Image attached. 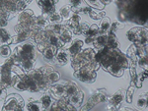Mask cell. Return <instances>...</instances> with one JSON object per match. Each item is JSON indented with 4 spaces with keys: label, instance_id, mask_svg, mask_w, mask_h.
<instances>
[{
    "label": "cell",
    "instance_id": "26",
    "mask_svg": "<svg viewBox=\"0 0 148 111\" xmlns=\"http://www.w3.org/2000/svg\"><path fill=\"white\" fill-rule=\"evenodd\" d=\"M27 110H44L42 109V103L40 100H36L34 98H30L29 99L28 104L25 106Z\"/></svg>",
    "mask_w": 148,
    "mask_h": 111
},
{
    "label": "cell",
    "instance_id": "18",
    "mask_svg": "<svg viewBox=\"0 0 148 111\" xmlns=\"http://www.w3.org/2000/svg\"><path fill=\"white\" fill-rule=\"evenodd\" d=\"M13 43V37L4 28H0V46Z\"/></svg>",
    "mask_w": 148,
    "mask_h": 111
},
{
    "label": "cell",
    "instance_id": "22",
    "mask_svg": "<svg viewBox=\"0 0 148 111\" xmlns=\"http://www.w3.org/2000/svg\"><path fill=\"white\" fill-rule=\"evenodd\" d=\"M35 24L38 29H45V28H47L49 25V22L46 16H44L42 14V15L36 16L35 17Z\"/></svg>",
    "mask_w": 148,
    "mask_h": 111
},
{
    "label": "cell",
    "instance_id": "47",
    "mask_svg": "<svg viewBox=\"0 0 148 111\" xmlns=\"http://www.w3.org/2000/svg\"><path fill=\"white\" fill-rule=\"evenodd\" d=\"M8 24V20L4 17H0V28H4Z\"/></svg>",
    "mask_w": 148,
    "mask_h": 111
},
{
    "label": "cell",
    "instance_id": "39",
    "mask_svg": "<svg viewBox=\"0 0 148 111\" xmlns=\"http://www.w3.org/2000/svg\"><path fill=\"white\" fill-rule=\"evenodd\" d=\"M125 28V25L121 22H114L110 27V30L108 32H113V34H116V30L119 29H123Z\"/></svg>",
    "mask_w": 148,
    "mask_h": 111
},
{
    "label": "cell",
    "instance_id": "49",
    "mask_svg": "<svg viewBox=\"0 0 148 111\" xmlns=\"http://www.w3.org/2000/svg\"><path fill=\"white\" fill-rule=\"evenodd\" d=\"M121 110H133V109L130 107H123V108H121Z\"/></svg>",
    "mask_w": 148,
    "mask_h": 111
},
{
    "label": "cell",
    "instance_id": "16",
    "mask_svg": "<svg viewBox=\"0 0 148 111\" xmlns=\"http://www.w3.org/2000/svg\"><path fill=\"white\" fill-rule=\"evenodd\" d=\"M83 44H84V42H83L82 41H80V39H75V41H72L71 45L67 48V51L69 53L70 58L73 57V56H75L76 54L79 53L80 51L82 50Z\"/></svg>",
    "mask_w": 148,
    "mask_h": 111
},
{
    "label": "cell",
    "instance_id": "27",
    "mask_svg": "<svg viewBox=\"0 0 148 111\" xmlns=\"http://www.w3.org/2000/svg\"><path fill=\"white\" fill-rule=\"evenodd\" d=\"M89 26H90V23L88 22H82V23H79V25L75 28V30L72 32L73 35H85V32H87V30L89 29Z\"/></svg>",
    "mask_w": 148,
    "mask_h": 111
},
{
    "label": "cell",
    "instance_id": "45",
    "mask_svg": "<svg viewBox=\"0 0 148 111\" xmlns=\"http://www.w3.org/2000/svg\"><path fill=\"white\" fill-rule=\"evenodd\" d=\"M7 89H8L0 86V100L6 99V97H7Z\"/></svg>",
    "mask_w": 148,
    "mask_h": 111
},
{
    "label": "cell",
    "instance_id": "33",
    "mask_svg": "<svg viewBox=\"0 0 148 111\" xmlns=\"http://www.w3.org/2000/svg\"><path fill=\"white\" fill-rule=\"evenodd\" d=\"M47 20H49V24H58L62 22V18H61L59 12L54 11L53 13L51 14V15L47 17Z\"/></svg>",
    "mask_w": 148,
    "mask_h": 111
},
{
    "label": "cell",
    "instance_id": "30",
    "mask_svg": "<svg viewBox=\"0 0 148 111\" xmlns=\"http://www.w3.org/2000/svg\"><path fill=\"white\" fill-rule=\"evenodd\" d=\"M71 10L73 13H81V9L85 6L83 0H70Z\"/></svg>",
    "mask_w": 148,
    "mask_h": 111
},
{
    "label": "cell",
    "instance_id": "48",
    "mask_svg": "<svg viewBox=\"0 0 148 111\" xmlns=\"http://www.w3.org/2000/svg\"><path fill=\"white\" fill-rule=\"evenodd\" d=\"M93 41H94V39H91V37H86V39H85V42L87 44H92Z\"/></svg>",
    "mask_w": 148,
    "mask_h": 111
},
{
    "label": "cell",
    "instance_id": "17",
    "mask_svg": "<svg viewBox=\"0 0 148 111\" xmlns=\"http://www.w3.org/2000/svg\"><path fill=\"white\" fill-rule=\"evenodd\" d=\"M56 51L57 48L56 46H47L42 51V56H44L45 61H47V62H54Z\"/></svg>",
    "mask_w": 148,
    "mask_h": 111
},
{
    "label": "cell",
    "instance_id": "31",
    "mask_svg": "<svg viewBox=\"0 0 148 111\" xmlns=\"http://www.w3.org/2000/svg\"><path fill=\"white\" fill-rule=\"evenodd\" d=\"M72 32L68 30H64L59 35V39H61V41L63 42L64 44H67L69 42L72 41Z\"/></svg>",
    "mask_w": 148,
    "mask_h": 111
},
{
    "label": "cell",
    "instance_id": "44",
    "mask_svg": "<svg viewBox=\"0 0 148 111\" xmlns=\"http://www.w3.org/2000/svg\"><path fill=\"white\" fill-rule=\"evenodd\" d=\"M70 21H72L74 23H77L79 24L80 21H81V17H80V14L79 13H73L72 15H71L70 19H69Z\"/></svg>",
    "mask_w": 148,
    "mask_h": 111
},
{
    "label": "cell",
    "instance_id": "12",
    "mask_svg": "<svg viewBox=\"0 0 148 111\" xmlns=\"http://www.w3.org/2000/svg\"><path fill=\"white\" fill-rule=\"evenodd\" d=\"M67 82H63V83H59V84H52L51 85V87L49 88V93L52 96H53L56 99H59V98L63 97L64 95V91H65V86Z\"/></svg>",
    "mask_w": 148,
    "mask_h": 111
},
{
    "label": "cell",
    "instance_id": "3",
    "mask_svg": "<svg viewBox=\"0 0 148 111\" xmlns=\"http://www.w3.org/2000/svg\"><path fill=\"white\" fill-rule=\"evenodd\" d=\"M99 68H100V64L96 60H94L90 64L83 66L82 68H80L78 70H75L73 76L83 83L92 84V83L96 81V77H97L96 71Z\"/></svg>",
    "mask_w": 148,
    "mask_h": 111
},
{
    "label": "cell",
    "instance_id": "13",
    "mask_svg": "<svg viewBox=\"0 0 148 111\" xmlns=\"http://www.w3.org/2000/svg\"><path fill=\"white\" fill-rule=\"evenodd\" d=\"M70 60V56L67 51V49H65L64 47L58 48L56 54V58H54V62L56 63L58 66H64L66 65Z\"/></svg>",
    "mask_w": 148,
    "mask_h": 111
},
{
    "label": "cell",
    "instance_id": "25",
    "mask_svg": "<svg viewBox=\"0 0 148 111\" xmlns=\"http://www.w3.org/2000/svg\"><path fill=\"white\" fill-rule=\"evenodd\" d=\"M59 14H60L61 18H62V20L64 21H68L69 19H70L71 15L73 14L72 10H71V6L70 4L69 5H64L60 8V10H59Z\"/></svg>",
    "mask_w": 148,
    "mask_h": 111
},
{
    "label": "cell",
    "instance_id": "19",
    "mask_svg": "<svg viewBox=\"0 0 148 111\" xmlns=\"http://www.w3.org/2000/svg\"><path fill=\"white\" fill-rule=\"evenodd\" d=\"M107 41H108L107 34H99L94 39V41H93L92 44L96 49H101L107 45Z\"/></svg>",
    "mask_w": 148,
    "mask_h": 111
},
{
    "label": "cell",
    "instance_id": "46",
    "mask_svg": "<svg viewBox=\"0 0 148 111\" xmlns=\"http://www.w3.org/2000/svg\"><path fill=\"white\" fill-rule=\"evenodd\" d=\"M92 7L91 6H89V5H85L84 7H83L82 9H81V13H83V14H89V12L92 10Z\"/></svg>",
    "mask_w": 148,
    "mask_h": 111
},
{
    "label": "cell",
    "instance_id": "9",
    "mask_svg": "<svg viewBox=\"0 0 148 111\" xmlns=\"http://www.w3.org/2000/svg\"><path fill=\"white\" fill-rule=\"evenodd\" d=\"M14 30H15V35L13 37V43L18 44L31 39L32 30L26 29V28L22 27V26L19 25V24H17V25L15 26Z\"/></svg>",
    "mask_w": 148,
    "mask_h": 111
},
{
    "label": "cell",
    "instance_id": "8",
    "mask_svg": "<svg viewBox=\"0 0 148 111\" xmlns=\"http://www.w3.org/2000/svg\"><path fill=\"white\" fill-rule=\"evenodd\" d=\"M25 108L23 98L18 94L12 93L6 97L2 110H22Z\"/></svg>",
    "mask_w": 148,
    "mask_h": 111
},
{
    "label": "cell",
    "instance_id": "10",
    "mask_svg": "<svg viewBox=\"0 0 148 111\" xmlns=\"http://www.w3.org/2000/svg\"><path fill=\"white\" fill-rule=\"evenodd\" d=\"M125 89H120L116 93L113 94L111 97L107 98V101H108V109L111 110H118L120 109L121 103L123 101V98H125Z\"/></svg>",
    "mask_w": 148,
    "mask_h": 111
},
{
    "label": "cell",
    "instance_id": "38",
    "mask_svg": "<svg viewBox=\"0 0 148 111\" xmlns=\"http://www.w3.org/2000/svg\"><path fill=\"white\" fill-rule=\"evenodd\" d=\"M88 15H89V17L91 19H93V20L97 21V20H101L102 18H104V16L106 15V14H105L104 11L97 13V12H95L94 9H92V10L89 12V14H88Z\"/></svg>",
    "mask_w": 148,
    "mask_h": 111
},
{
    "label": "cell",
    "instance_id": "5",
    "mask_svg": "<svg viewBox=\"0 0 148 111\" xmlns=\"http://www.w3.org/2000/svg\"><path fill=\"white\" fill-rule=\"evenodd\" d=\"M95 50L93 48H86L82 49L79 53H77L75 56L70 58L71 66L74 70H78L82 68L83 66H86L95 60Z\"/></svg>",
    "mask_w": 148,
    "mask_h": 111
},
{
    "label": "cell",
    "instance_id": "36",
    "mask_svg": "<svg viewBox=\"0 0 148 111\" xmlns=\"http://www.w3.org/2000/svg\"><path fill=\"white\" fill-rule=\"evenodd\" d=\"M12 54V51L9 45H1L0 46V56L3 58H9Z\"/></svg>",
    "mask_w": 148,
    "mask_h": 111
},
{
    "label": "cell",
    "instance_id": "24",
    "mask_svg": "<svg viewBox=\"0 0 148 111\" xmlns=\"http://www.w3.org/2000/svg\"><path fill=\"white\" fill-rule=\"evenodd\" d=\"M40 103H42V109H44V110L51 109V106L52 104V102H53V101H52L51 96L49 95V94H47V93L42 94V95L40 96Z\"/></svg>",
    "mask_w": 148,
    "mask_h": 111
},
{
    "label": "cell",
    "instance_id": "35",
    "mask_svg": "<svg viewBox=\"0 0 148 111\" xmlns=\"http://www.w3.org/2000/svg\"><path fill=\"white\" fill-rule=\"evenodd\" d=\"M59 79H60V75H59V73H57L56 71H54V69L47 74V80H49V82L51 85L58 82Z\"/></svg>",
    "mask_w": 148,
    "mask_h": 111
},
{
    "label": "cell",
    "instance_id": "42",
    "mask_svg": "<svg viewBox=\"0 0 148 111\" xmlns=\"http://www.w3.org/2000/svg\"><path fill=\"white\" fill-rule=\"evenodd\" d=\"M33 1H34V0H21L20 4H19V12H22L23 10H25L26 7L30 3H32Z\"/></svg>",
    "mask_w": 148,
    "mask_h": 111
},
{
    "label": "cell",
    "instance_id": "40",
    "mask_svg": "<svg viewBox=\"0 0 148 111\" xmlns=\"http://www.w3.org/2000/svg\"><path fill=\"white\" fill-rule=\"evenodd\" d=\"M86 2H88L89 6L91 7H96L98 9H103L105 7L104 4L102 3L100 0H86Z\"/></svg>",
    "mask_w": 148,
    "mask_h": 111
},
{
    "label": "cell",
    "instance_id": "43",
    "mask_svg": "<svg viewBox=\"0 0 148 111\" xmlns=\"http://www.w3.org/2000/svg\"><path fill=\"white\" fill-rule=\"evenodd\" d=\"M118 18H119V21H120L121 23H125L127 21V17H126V14L125 11L123 10H120L118 13Z\"/></svg>",
    "mask_w": 148,
    "mask_h": 111
},
{
    "label": "cell",
    "instance_id": "23",
    "mask_svg": "<svg viewBox=\"0 0 148 111\" xmlns=\"http://www.w3.org/2000/svg\"><path fill=\"white\" fill-rule=\"evenodd\" d=\"M47 29L49 30L51 32H52V34H54V35H56L59 37L61 32L65 30V28H64L63 24L58 23V24H49V25L47 27Z\"/></svg>",
    "mask_w": 148,
    "mask_h": 111
},
{
    "label": "cell",
    "instance_id": "29",
    "mask_svg": "<svg viewBox=\"0 0 148 111\" xmlns=\"http://www.w3.org/2000/svg\"><path fill=\"white\" fill-rule=\"evenodd\" d=\"M98 35H99V27L96 24H92V25L89 26V29L87 30L84 35L85 37H91V39H94Z\"/></svg>",
    "mask_w": 148,
    "mask_h": 111
},
{
    "label": "cell",
    "instance_id": "28",
    "mask_svg": "<svg viewBox=\"0 0 148 111\" xmlns=\"http://www.w3.org/2000/svg\"><path fill=\"white\" fill-rule=\"evenodd\" d=\"M101 20L102 21L99 27V34H107L110 30V27H111V21L107 17L102 18Z\"/></svg>",
    "mask_w": 148,
    "mask_h": 111
},
{
    "label": "cell",
    "instance_id": "32",
    "mask_svg": "<svg viewBox=\"0 0 148 111\" xmlns=\"http://www.w3.org/2000/svg\"><path fill=\"white\" fill-rule=\"evenodd\" d=\"M136 106L138 108H145V109H147V93H141L138 96Z\"/></svg>",
    "mask_w": 148,
    "mask_h": 111
},
{
    "label": "cell",
    "instance_id": "1",
    "mask_svg": "<svg viewBox=\"0 0 148 111\" xmlns=\"http://www.w3.org/2000/svg\"><path fill=\"white\" fill-rule=\"evenodd\" d=\"M37 57V50H36L35 42L32 39H28L21 43H18L10 58L13 60L15 65H19L21 62L26 60H36Z\"/></svg>",
    "mask_w": 148,
    "mask_h": 111
},
{
    "label": "cell",
    "instance_id": "20",
    "mask_svg": "<svg viewBox=\"0 0 148 111\" xmlns=\"http://www.w3.org/2000/svg\"><path fill=\"white\" fill-rule=\"evenodd\" d=\"M79 91V88L76 85V83L74 82H67L65 86V91H64V95L63 97H65L66 99H68L72 94H74L75 93Z\"/></svg>",
    "mask_w": 148,
    "mask_h": 111
},
{
    "label": "cell",
    "instance_id": "11",
    "mask_svg": "<svg viewBox=\"0 0 148 111\" xmlns=\"http://www.w3.org/2000/svg\"><path fill=\"white\" fill-rule=\"evenodd\" d=\"M59 0H37V4L42 9V14L47 18L56 10V5Z\"/></svg>",
    "mask_w": 148,
    "mask_h": 111
},
{
    "label": "cell",
    "instance_id": "34",
    "mask_svg": "<svg viewBox=\"0 0 148 111\" xmlns=\"http://www.w3.org/2000/svg\"><path fill=\"white\" fill-rule=\"evenodd\" d=\"M145 79H147V70H143L141 73L137 74L136 83H135V87H136V88H138V89L141 88L143 82L145 81Z\"/></svg>",
    "mask_w": 148,
    "mask_h": 111
},
{
    "label": "cell",
    "instance_id": "37",
    "mask_svg": "<svg viewBox=\"0 0 148 111\" xmlns=\"http://www.w3.org/2000/svg\"><path fill=\"white\" fill-rule=\"evenodd\" d=\"M13 88H15L16 89L21 91H27V86H26L25 82H24L20 77L17 78V80H16V83L14 84Z\"/></svg>",
    "mask_w": 148,
    "mask_h": 111
},
{
    "label": "cell",
    "instance_id": "14",
    "mask_svg": "<svg viewBox=\"0 0 148 111\" xmlns=\"http://www.w3.org/2000/svg\"><path fill=\"white\" fill-rule=\"evenodd\" d=\"M51 110H75V108L68 102V99H66L65 97H61L56 102H52Z\"/></svg>",
    "mask_w": 148,
    "mask_h": 111
},
{
    "label": "cell",
    "instance_id": "6",
    "mask_svg": "<svg viewBox=\"0 0 148 111\" xmlns=\"http://www.w3.org/2000/svg\"><path fill=\"white\" fill-rule=\"evenodd\" d=\"M126 37L133 44L138 46H143L147 44V30L140 27L133 28L128 30Z\"/></svg>",
    "mask_w": 148,
    "mask_h": 111
},
{
    "label": "cell",
    "instance_id": "2",
    "mask_svg": "<svg viewBox=\"0 0 148 111\" xmlns=\"http://www.w3.org/2000/svg\"><path fill=\"white\" fill-rule=\"evenodd\" d=\"M13 66V60L10 57L7 58L5 62L0 65V86L6 89L12 88L18 78L17 74L12 71Z\"/></svg>",
    "mask_w": 148,
    "mask_h": 111
},
{
    "label": "cell",
    "instance_id": "7",
    "mask_svg": "<svg viewBox=\"0 0 148 111\" xmlns=\"http://www.w3.org/2000/svg\"><path fill=\"white\" fill-rule=\"evenodd\" d=\"M107 91L105 89H100L95 91L94 93H92L91 97H90L89 101L87 102V104H85L84 106H81L79 108L80 110H90L94 107L95 105H97L98 103L104 102V101H107Z\"/></svg>",
    "mask_w": 148,
    "mask_h": 111
},
{
    "label": "cell",
    "instance_id": "41",
    "mask_svg": "<svg viewBox=\"0 0 148 111\" xmlns=\"http://www.w3.org/2000/svg\"><path fill=\"white\" fill-rule=\"evenodd\" d=\"M134 87L130 86L128 88L127 91H126V101L127 103H131L132 102V97H133V94H134Z\"/></svg>",
    "mask_w": 148,
    "mask_h": 111
},
{
    "label": "cell",
    "instance_id": "4",
    "mask_svg": "<svg viewBox=\"0 0 148 111\" xmlns=\"http://www.w3.org/2000/svg\"><path fill=\"white\" fill-rule=\"evenodd\" d=\"M52 70H53V68L51 67V66H44V67L39 68V69H32L27 72L37 83L40 93L47 91L51 87V84L47 80V74Z\"/></svg>",
    "mask_w": 148,
    "mask_h": 111
},
{
    "label": "cell",
    "instance_id": "21",
    "mask_svg": "<svg viewBox=\"0 0 148 111\" xmlns=\"http://www.w3.org/2000/svg\"><path fill=\"white\" fill-rule=\"evenodd\" d=\"M108 35V41H107V46L110 48H120V42L118 41L116 34L113 32H107Z\"/></svg>",
    "mask_w": 148,
    "mask_h": 111
},
{
    "label": "cell",
    "instance_id": "15",
    "mask_svg": "<svg viewBox=\"0 0 148 111\" xmlns=\"http://www.w3.org/2000/svg\"><path fill=\"white\" fill-rule=\"evenodd\" d=\"M83 98H84V93L79 89L77 93L72 94V95L68 98V102L75 108V110H77V109H79L81 107V105H82Z\"/></svg>",
    "mask_w": 148,
    "mask_h": 111
}]
</instances>
